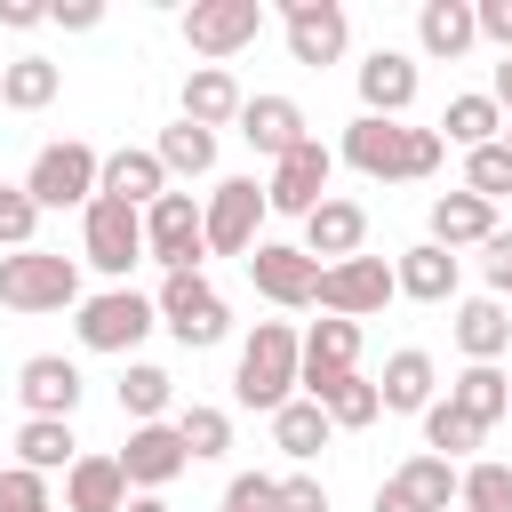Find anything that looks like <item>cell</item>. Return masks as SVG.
Masks as SVG:
<instances>
[{"label": "cell", "instance_id": "cell-5", "mask_svg": "<svg viewBox=\"0 0 512 512\" xmlns=\"http://www.w3.org/2000/svg\"><path fill=\"white\" fill-rule=\"evenodd\" d=\"M144 256L168 264V272H200V256H208V216L192 208V192H160V200L144 208Z\"/></svg>", "mask_w": 512, "mask_h": 512}, {"label": "cell", "instance_id": "cell-20", "mask_svg": "<svg viewBox=\"0 0 512 512\" xmlns=\"http://www.w3.org/2000/svg\"><path fill=\"white\" fill-rule=\"evenodd\" d=\"M488 232H496V200H480V192H440L432 200V248H488Z\"/></svg>", "mask_w": 512, "mask_h": 512}, {"label": "cell", "instance_id": "cell-36", "mask_svg": "<svg viewBox=\"0 0 512 512\" xmlns=\"http://www.w3.org/2000/svg\"><path fill=\"white\" fill-rule=\"evenodd\" d=\"M376 400H384V408H432V360H424V352H392Z\"/></svg>", "mask_w": 512, "mask_h": 512}, {"label": "cell", "instance_id": "cell-40", "mask_svg": "<svg viewBox=\"0 0 512 512\" xmlns=\"http://www.w3.org/2000/svg\"><path fill=\"white\" fill-rule=\"evenodd\" d=\"M464 192H480V200L512 192V144H480V152H464Z\"/></svg>", "mask_w": 512, "mask_h": 512}, {"label": "cell", "instance_id": "cell-45", "mask_svg": "<svg viewBox=\"0 0 512 512\" xmlns=\"http://www.w3.org/2000/svg\"><path fill=\"white\" fill-rule=\"evenodd\" d=\"M480 272H488V296H512V232H488Z\"/></svg>", "mask_w": 512, "mask_h": 512}, {"label": "cell", "instance_id": "cell-32", "mask_svg": "<svg viewBox=\"0 0 512 512\" xmlns=\"http://www.w3.org/2000/svg\"><path fill=\"white\" fill-rule=\"evenodd\" d=\"M496 128H504L496 96H448V112H440V144H464V152L496 144Z\"/></svg>", "mask_w": 512, "mask_h": 512}, {"label": "cell", "instance_id": "cell-1", "mask_svg": "<svg viewBox=\"0 0 512 512\" xmlns=\"http://www.w3.org/2000/svg\"><path fill=\"white\" fill-rule=\"evenodd\" d=\"M440 128H408V120H352L344 128V160L360 168V176H384V184H416V176H432L440 168Z\"/></svg>", "mask_w": 512, "mask_h": 512}, {"label": "cell", "instance_id": "cell-23", "mask_svg": "<svg viewBox=\"0 0 512 512\" xmlns=\"http://www.w3.org/2000/svg\"><path fill=\"white\" fill-rule=\"evenodd\" d=\"M240 104H248V96H240V80H232L224 64H200V72L184 80V120L208 128V136H216L224 120H240Z\"/></svg>", "mask_w": 512, "mask_h": 512}, {"label": "cell", "instance_id": "cell-30", "mask_svg": "<svg viewBox=\"0 0 512 512\" xmlns=\"http://www.w3.org/2000/svg\"><path fill=\"white\" fill-rule=\"evenodd\" d=\"M448 400H456V408H464V416H472V424L488 432L496 416H512V376H496L488 360H472V368H464V376L448 384Z\"/></svg>", "mask_w": 512, "mask_h": 512}, {"label": "cell", "instance_id": "cell-14", "mask_svg": "<svg viewBox=\"0 0 512 512\" xmlns=\"http://www.w3.org/2000/svg\"><path fill=\"white\" fill-rule=\"evenodd\" d=\"M448 496H464L456 464H448V456H408V464L376 488V512H448Z\"/></svg>", "mask_w": 512, "mask_h": 512}, {"label": "cell", "instance_id": "cell-29", "mask_svg": "<svg viewBox=\"0 0 512 512\" xmlns=\"http://www.w3.org/2000/svg\"><path fill=\"white\" fill-rule=\"evenodd\" d=\"M304 400H320V408H328V424H352V432H360V424H376V408H384V400H376V384H360V368H352V376H312V384H304Z\"/></svg>", "mask_w": 512, "mask_h": 512}, {"label": "cell", "instance_id": "cell-53", "mask_svg": "<svg viewBox=\"0 0 512 512\" xmlns=\"http://www.w3.org/2000/svg\"><path fill=\"white\" fill-rule=\"evenodd\" d=\"M504 144H512V136H504Z\"/></svg>", "mask_w": 512, "mask_h": 512}, {"label": "cell", "instance_id": "cell-2", "mask_svg": "<svg viewBox=\"0 0 512 512\" xmlns=\"http://www.w3.org/2000/svg\"><path fill=\"white\" fill-rule=\"evenodd\" d=\"M304 384V336L288 328V320H256V336L240 344V376H232V392L248 400V408H288V392Z\"/></svg>", "mask_w": 512, "mask_h": 512}, {"label": "cell", "instance_id": "cell-42", "mask_svg": "<svg viewBox=\"0 0 512 512\" xmlns=\"http://www.w3.org/2000/svg\"><path fill=\"white\" fill-rule=\"evenodd\" d=\"M32 224H40V200L24 184H0V240L8 248H32Z\"/></svg>", "mask_w": 512, "mask_h": 512}, {"label": "cell", "instance_id": "cell-12", "mask_svg": "<svg viewBox=\"0 0 512 512\" xmlns=\"http://www.w3.org/2000/svg\"><path fill=\"white\" fill-rule=\"evenodd\" d=\"M264 32V0H192L184 8V40L200 56H240Z\"/></svg>", "mask_w": 512, "mask_h": 512}, {"label": "cell", "instance_id": "cell-21", "mask_svg": "<svg viewBox=\"0 0 512 512\" xmlns=\"http://www.w3.org/2000/svg\"><path fill=\"white\" fill-rule=\"evenodd\" d=\"M360 240H368V208L360 200H320L312 216H304V256L320 264V256H360Z\"/></svg>", "mask_w": 512, "mask_h": 512}, {"label": "cell", "instance_id": "cell-51", "mask_svg": "<svg viewBox=\"0 0 512 512\" xmlns=\"http://www.w3.org/2000/svg\"><path fill=\"white\" fill-rule=\"evenodd\" d=\"M128 512H168V504L160 496H128Z\"/></svg>", "mask_w": 512, "mask_h": 512}, {"label": "cell", "instance_id": "cell-49", "mask_svg": "<svg viewBox=\"0 0 512 512\" xmlns=\"http://www.w3.org/2000/svg\"><path fill=\"white\" fill-rule=\"evenodd\" d=\"M40 16H48V8H40V0H0V24H8V32H32V24H40Z\"/></svg>", "mask_w": 512, "mask_h": 512}, {"label": "cell", "instance_id": "cell-22", "mask_svg": "<svg viewBox=\"0 0 512 512\" xmlns=\"http://www.w3.org/2000/svg\"><path fill=\"white\" fill-rule=\"evenodd\" d=\"M64 512H128V472L120 456H80L64 472Z\"/></svg>", "mask_w": 512, "mask_h": 512}, {"label": "cell", "instance_id": "cell-48", "mask_svg": "<svg viewBox=\"0 0 512 512\" xmlns=\"http://www.w3.org/2000/svg\"><path fill=\"white\" fill-rule=\"evenodd\" d=\"M48 16H56L64 32H96V24H104V8H96V0H64V8H48Z\"/></svg>", "mask_w": 512, "mask_h": 512}, {"label": "cell", "instance_id": "cell-28", "mask_svg": "<svg viewBox=\"0 0 512 512\" xmlns=\"http://www.w3.org/2000/svg\"><path fill=\"white\" fill-rule=\"evenodd\" d=\"M352 360H360V320H312V336H304V384L312 376H352Z\"/></svg>", "mask_w": 512, "mask_h": 512}, {"label": "cell", "instance_id": "cell-50", "mask_svg": "<svg viewBox=\"0 0 512 512\" xmlns=\"http://www.w3.org/2000/svg\"><path fill=\"white\" fill-rule=\"evenodd\" d=\"M488 96H496V112H512V56L496 64V88H488Z\"/></svg>", "mask_w": 512, "mask_h": 512}, {"label": "cell", "instance_id": "cell-41", "mask_svg": "<svg viewBox=\"0 0 512 512\" xmlns=\"http://www.w3.org/2000/svg\"><path fill=\"white\" fill-rule=\"evenodd\" d=\"M464 512H512V464H472L464 472Z\"/></svg>", "mask_w": 512, "mask_h": 512}, {"label": "cell", "instance_id": "cell-44", "mask_svg": "<svg viewBox=\"0 0 512 512\" xmlns=\"http://www.w3.org/2000/svg\"><path fill=\"white\" fill-rule=\"evenodd\" d=\"M224 512H280V480H264V472H240V480L224 488Z\"/></svg>", "mask_w": 512, "mask_h": 512}, {"label": "cell", "instance_id": "cell-27", "mask_svg": "<svg viewBox=\"0 0 512 512\" xmlns=\"http://www.w3.org/2000/svg\"><path fill=\"white\" fill-rule=\"evenodd\" d=\"M392 272H400V296H416V304H448V296H456V256H448V248H432V240H424V248H408Z\"/></svg>", "mask_w": 512, "mask_h": 512}, {"label": "cell", "instance_id": "cell-3", "mask_svg": "<svg viewBox=\"0 0 512 512\" xmlns=\"http://www.w3.org/2000/svg\"><path fill=\"white\" fill-rule=\"evenodd\" d=\"M0 304H8V312H64V304H80L72 256H48V248L0 256Z\"/></svg>", "mask_w": 512, "mask_h": 512}, {"label": "cell", "instance_id": "cell-46", "mask_svg": "<svg viewBox=\"0 0 512 512\" xmlns=\"http://www.w3.org/2000/svg\"><path fill=\"white\" fill-rule=\"evenodd\" d=\"M280 512H328V488L312 472H296V480H280Z\"/></svg>", "mask_w": 512, "mask_h": 512}, {"label": "cell", "instance_id": "cell-34", "mask_svg": "<svg viewBox=\"0 0 512 512\" xmlns=\"http://www.w3.org/2000/svg\"><path fill=\"white\" fill-rule=\"evenodd\" d=\"M56 64L48 56H8V72H0V104H16V112H40V104H56Z\"/></svg>", "mask_w": 512, "mask_h": 512}, {"label": "cell", "instance_id": "cell-8", "mask_svg": "<svg viewBox=\"0 0 512 512\" xmlns=\"http://www.w3.org/2000/svg\"><path fill=\"white\" fill-rule=\"evenodd\" d=\"M152 304H160L168 336H176V344H192V352H200V344H224V328H232V320H224V296H216L200 272H168Z\"/></svg>", "mask_w": 512, "mask_h": 512}, {"label": "cell", "instance_id": "cell-9", "mask_svg": "<svg viewBox=\"0 0 512 512\" xmlns=\"http://www.w3.org/2000/svg\"><path fill=\"white\" fill-rule=\"evenodd\" d=\"M152 320H160L152 296H136V288H104V296L80 304V344H88V352H136V344L152 336Z\"/></svg>", "mask_w": 512, "mask_h": 512}, {"label": "cell", "instance_id": "cell-47", "mask_svg": "<svg viewBox=\"0 0 512 512\" xmlns=\"http://www.w3.org/2000/svg\"><path fill=\"white\" fill-rule=\"evenodd\" d=\"M472 16H480V32H488V40H496V48L512 56V0H480Z\"/></svg>", "mask_w": 512, "mask_h": 512}, {"label": "cell", "instance_id": "cell-25", "mask_svg": "<svg viewBox=\"0 0 512 512\" xmlns=\"http://www.w3.org/2000/svg\"><path fill=\"white\" fill-rule=\"evenodd\" d=\"M416 40H424V56H464L480 40V16L464 0H424L416 8Z\"/></svg>", "mask_w": 512, "mask_h": 512}, {"label": "cell", "instance_id": "cell-6", "mask_svg": "<svg viewBox=\"0 0 512 512\" xmlns=\"http://www.w3.org/2000/svg\"><path fill=\"white\" fill-rule=\"evenodd\" d=\"M80 256H88L96 272L128 280V264L144 256V208H128V200L96 192V200H88V216H80Z\"/></svg>", "mask_w": 512, "mask_h": 512}, {"label": "cell", "instance_id": "cell-39", "mask_svg": "<svg viewBox=\"0 0 512 512\" xmlns=\"http://www.w3.org/2000/svg\"><path fill=\"white\" fill-rule=\"evenodd\" d=\"M176 432H184V456H224L232 448V416L224 408H184Z\"/></svg>", "mask_w": 512, "mask_h": 512}, {"label": "cell", "instance_id": "cell-18", "mask_svg": "<svg viewBox=\"0 0 512 512\" xmlns=\"http://www.w3.org/2000/svg\"><path fill=\"white\" fill-rule=\"evenodd\" d=\"M16 392H24L32 416H64V424H72V408H80V368L56 360V352H32V360L16 368Z\"/></svg>", "mask_w": 512, "mask_h": 512}, {"label": "cell", "instance_id": "cell-33", "mask_svg": "<svg viewBox=\"0 0 512 512\" xmlns=\"http://www.w3.org/2000/svg\"><path fill=\"white\" fill-rule=\"evenodd\" d=\"M328 432H336V424H328V408H320V400H288V408L272 416V440H280V456H296V464H304V456H320V448H328Z\"/></svg>", "mask_w": 512, "mask_h": 512}, {"label": "cell", "instance_id": "cell-7", "mask_svg": "<svg viewBox=\"0 0 512 512\" xmlns=\"http://www.w3.org/2000/svg\"><path fill=\"white\" fill-rule=\"evenodd\" d=\"M400 296V272L384 256H344V264H320V312L336 320H368Z\"/></svg>", "mask_w": 512, "mask_h": 512}, {"label": "cell", "instance_id": "cell-26", "mask_svg": "<svg viewBox=\"0 0 512 512\" xmlns=\"http://www.w3.org/2000/svg\"><path fill=\"white\" fill-rule=\"evenodd\" d=\"M104 192H112V200H128V208H152V200L168 192L160 152H112V160H104Z\"/></svg>", "mask_w": 512, "mask_h": 512}, {"label": "cell", "instance_id": "cell-11", "mask_svg": "<svg viewBox=\"0 0 512 512\" xmlns=\"http://www.w3.org/2000/svg\"><path fill=\"white\" fill-rule=\"evenodd\" d=\"M248 280H256V296H272L280 312L320 304V264H312L304 248H288V240H256V248H248Z\"/></svg>", "mask_w": 512, "mask_h": 512}, {"label": "cell", "instance_id": "cell-16", "mask_svg": "<svg viewBox=\"0 0 512 512\" xmlns=\"http://www.w3.org/2000/svg\"><path fill=\"white\" fill-rule=\"evenodd\" d=\"M184 464H192V456H184V432H176V424H136V432H128V448H120L128 488H168Z\"/></svg>", "mask_w": 512, "mask_h": 512}, {"label": "cell", "instance_id": "cell-52", "mask_svg": "<svg viewBox=\"0 0 512 512\" xmlns=\"http://www.w3.org/2000/svg\"><path fill=\"white\" fill-rule=\"evenodd\" d=\"M0 72H8V56H0Z\"/></svg>", "mask_w": 512, "mask_h": 512}, {"label": "cell", "instance_id": "cell-35", "mask_svg": "<svg viewBox=\"0 0 512 512\" xmlns=\"http://www.w3.org/2000/svg\"><path fill=\"white\" fill-rule=\"evenodd\" d=\"M152 152H160V168H168V176H208V168H216V136H208V128H192V120L160 128V144H152Z\"/></svg>", "mask_w": 512, "mask_h": 512}, {"label": "cell", "instance_id": "cell-38", "mask_svg": "<svg viewBox=\"0 0 512 512\" xmlns=\"http://www.w3.org/2000/svg\"><path fill=\"white\" fill-rule=\"evenodd\" d=\"M424 440H432L440 456H464V448H480L488 432H480V424H472L456 400H432V408H424Z\"/></svg>", "mask_w": 512, "mask_h": 512}, {"label": "cell", "instance_id": "cell-37", "mask_svg": "<svg viewBox=\"0 0 512 512\" xmlns=\"http://www.w3.org/2000/svg\"><path fill=\"white\" fill-rule=\"evenodd\" d=\"M168 400H176V376H168V368H144V360H136V368L120 376V408H128L136 424H160Z\"/></svg>", "mask_w": 512, "mask_h": 512}, {"label": "cell", "instance_id": "cell-13", "mask_svg": "<svg viewBox=\"0 0 512 512\" xmlns=\"http://www.w3.org/2000/svg\"><path fill=\"white\" fill-rule=\"evenodd\" d=\"M328 168H336V152H328L320 136H304L288 160H272V184H264V200H272L280 216H312V208L328 200Z\"/></svg>", "mask_w": 512, "mask_h": 512}, {"label": "cell", "instance_id": "cell-15", "mask_svg": "<svg viewBox=\"0 0 512 512\" xmlns=\"http://www.w3.org/2000/svg\"><path fill=\"white\" fill-rule=\"evenodd\" d=\"M280 16H288V56L296 64H336L344 40H352V24H344L336 0H280Z\"/></svg>", "mask_w": 512, "mask_h": 512}, {"label": "cell", "instance_id": "cell-4", "mask_svg": "<svg viewBox=\"0 0 512 512\" xmlns=\"http://www.w3.org/2000/svg\"><path fill=\"white\" fill-rule=\"evenodd\" d=\"M24 192H32L40 208H88V200L104 192V160H96L80 136L40 144V160H32V176H24Z\"/></svg>", "mask_w": 512, "mask_h": 512}, {"label": "cell", "instance_id": "cell-17", "mask_svg": "<svg viewBox=\"0 0 512 512\" xmlns=\"http://www.w3.org/2000/svg\"><path fill=\"white\" fill-rule=\"evenodd\" d=\"M360 104H368V120H400V112L416 104V56L376 48V56L360 64Z\"/></svg>", "mask_w": 512, "mask_h": 512}, {"label": "cell", "instance_id": "cell-19", "mask_svg": "<svg viewBox=\"0 0 512 512\" xmlns=\"http://www.w3.org/2000/svg\"><path fill=\"white\" fill-rule=\"evenodd\" d=\"M240 136H248L264 160H288V152L304 144V112H296V96H248V104H240Z\"/></svg>", "mask_w": 512, "mask_h": 512}, {"label": "cell", "instance_id": "cell-31", "mask_svg": "<svg viewBox=\"0 0 512 512\" xmlns=\"http://www.w3.org/2000/svg\"><path fill=\"white\" fill-rule=\"evenodd\" d=\"M456 344H464V360H488V368H496V352L512 344V320H504V304H496V296H472V304L456 312Z\"/></svg>", "mask_w": 512, "mask_h": 512}, {"label": "cell", "instance_id": "cell-24", "mask_svg": "<svg viewBox=\"0 0 512 512\" xmlns=\"http://www.w3.org/2000/svg\"><path fill=\"white\" fill-rule=\"evenodd\" d=\"M16 464H24V472H72V464H80L72 424H64V416H24V432H16Z\"/></svg>", "mask_w": 512, "mask_h": 512}, {"label": "cell", "instance_id": "cell-43", "mask_svg": "<svg viewBox=\"0 0 512 512\" xmlns=\"http://www.w3.org/2000/svg\"><path fill=\"white\" fill-rule=\"evenodd\" d=\"M0 512H56V504H48V472L8 464V472H0Z\"/></svg>", "mask_w": 512, "mask_h": 512}, {"label": "cell", "instance_id": "cell-10", "mask_svg": "<svg viewBox=\"0 0 512 512\" xmlns=\"http://www.w3.org/2000/svg\"><path fill=\"white\" fill-rule=\"evenodd\" d=\"M272 200H264V184L256 176H224L216 192H208V256H248L256 248V216H264Z\"/></svg>", "mask_w": 512, "mask_h": 512}]
</instances>
